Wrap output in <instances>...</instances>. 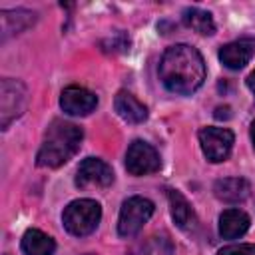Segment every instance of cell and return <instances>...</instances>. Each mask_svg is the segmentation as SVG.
Returning <instances> with one entry per match:
<instances>
[{"label": "cell", "mask_w": 255, "mask_h": 255, "mask_svg": "<svg viewBox=\"0 0 255 255\" xmlns=\"http://www.w3.org/2000/svg\"><path fill=\"white\" fill-rule=\"evenodd\" d=\"M100 219H102V207L94 199H76L62 213L64 227L68 229V233L76 237H86L92 231H96Z\"/></svg>", "instance_id": "obj_3"}, {"label": "cell", "mask_w": 255, "mask_h": 255, "mask_svg": "<svg viewBox=\"0 0 255 255\" xmlns=\"http://www.w3.org/2000/svg\"><path fill=\"white\" fill-rule=\"evenodd\" d=\"M217 255H255V245H253V243L229 245V247H223Z\"/></svg>", "instance_id": "obj_20"}, {"label": "cell", "mask_w": 255, "mask_h": 255, "mask_svg": "<svg viewBox=\"0 0 255 255\" xmlns=\"http://www.w3.org/2000/svg\"><path fill=\"white\" fill-rule=\"evenodd\" d=\"M153 215V203L141 195H133L124 201L118 219V233L122 237H133L141 231L147 219Z\"/></svg>", "instance_id": "obj_5"}, {"label": "cell", "mask_w": 255, "mask_h": 255, "mask_svg": "<svg viewBox=\"0 0 255 255\" xmlns=\"http://www.w3.org/2000/svg\"><path fill=\"white\" fill-rule=\"evenodd\" d=\"M112 183H114L112 167L98 157H86L76 171L78 187H108Z\"/></svg>", "instance_id": "obj_8"}, {"label": "cell", "mask_w": 255, "mask_h": 255, "mask_svg": "<svg viewBox=\"0 0 255 255\" xmlns=\"http://www.w3.org/2000/svg\"><path fill=\"white\" fill-rule=\"evenodd\" d=\"M161 165L159 153L155 151V147H151L149 143L135 139L129 143L128 153H126V169L131 175H147L157 171Z\"/></svg>", "instance_id": "obj_7"}, {"label": "cell", "mask_w": 255, "mask_h": 255, "mask_svg": "<svg viewBox=\"0 0 255 255\" xmlns=\"http://www.w3.org/2000/svg\"><path fill=\"white\" fill-rule=\"evenodd\" d=\"M6 255H10V253H6Z\"/></svg>", "instance_id": "obj_24"}, {"label": "cell", "mask_w": 255, "mask_h": 255, "mask_svg": "<svg viewBox=\"0 0 255 255\" xmlns=\"http://www.w3.org/2000/svg\"><path fill=\"white\" fill-rule=\"evenodd\" d=\"M183 24L191 30H195L197 34H203V36H211L215 32V22L211 18L209 12L205 10H199V8H185L183 14Z\"/></svg>", "instance_id": "obj_18"}, {"label": "cell", "mask_w": 255, "mask_h": 255, "mask_svg": "<svg viewBox=\"0 0 255 255\" xmlns=\"http://www.w3.org/2000/svg\"><path fill=\"white\" fill-rule=\"evenodd\" d=\"M215 118H217V120H229V118H231V108H229V106H219V108H215Z\"/></svg>", "instance_id": "obj_21"}, {"label": "cell", "mask_w": 255, "mask_h": 255, "mask_svg": "<svg viewBox=\"0 0 255 255\" xmlns=\"http://www.w3.org/2000/svg\"><path fill=\"white\" fill-rule=\"evenodd\" d=\"M82 139H84V131L80 126L64 120H54L44 133V141L36 155V163L40 167L64 165L80 149Z\"/></svg>", "instance_id": "obj_2"}, {"label": "cell", "mask_w": 255, "mask_h": 255, "mask_svg": "<svg viewBox=\"0 0 255 255\" xmlns=\"http://www.w3.org/2000/svg\"><path fill=\"white\" fill-rule=\"evenodd\" d=\"M247 88H249V90L255 94V70H253V72L247 76Z\"/></svg>", "instance_id": "obj_22"}, {"label": "cell", "mask_w": 255, "mask_h": 255, "mask_svg": "<svg viewBox=\"0 0 255 255\" xmlns=\"http://www.w3.org/2000/svg\"><path fill=\"white\" fill-rule=\"evenodd\" d=\"M129 48V38L124 32H118L106 40H102V50L104 52H126Z\"/></svg>", "instance_id": "obj_19"}, {"label": "cell", "mask_w": 255, "mask_h": 255, "mask_svg": "<svg viewBox=\"0 0 255 255\" xmlns=\"http://www.w3.org/2000/svg\"><path fill=\"white\" fill-rule=\"evenodd\" d=\"M114 108L118 116L129 124H141L147 120V108L129 92H118L114 100Z\"/></svg>", "instance_id": "obj_13"}, {"label": "cell", "mask_w": 255, "mask_h": 255, "mask_svg": "<svg viewBox=\"0 0 255 255\" xmlns=\"http://www.w3.org/2000/svg\"><path fill=\"white\" fill-rule=\"evenodd\" d=\"M213 191H215V197L225 203H241L249 197L251 185L243 177H223L215 181Z\"/></svg>", "instance_id": "obj_11"}, {"label": "cell", "mask_w": 255, "mask_h": 255, "mask_svg": "<svg viewBox=\"0 0 255 255\" xmlns=\"http://www.w3.org/2000/svg\"><path fill=\"white\" fill-rule=\"evenodd\" d=\"M199 143L205 157L213 163H219L229 157L233 147V131L227 128H203L199 131Z\"/></svg>", "instance_id": "obj_6"}, {"label": "cell", "mask_w": 255, "mask_h": 255, "mask_svg": "<svg viewBox=\"0 0 255 255\" xmlns=\"http://www.w3.org/2000/svg\"><path fill=\"white\" fill-rule=\"evenodd\" d=\"M98 106V98L80 86H70L60 96V108L70 116H88Z\"/></svg>", "instance_id": "obj_9"}, {"label": "cell", "mask_w": 255, "mask_h": 255, "mask_svg": "<svg viewBox=\"0 0 255 255\" xmlns=\"http://www.w3.org/2000/svg\"><path fill=\"white\" fill-rule=\"evenodd\" d=\"M128 255H173V243L167 235H149L137 241Z\"/></svg>", "instance_id": "obj_17"}, {"label": "cell", "mask_w": 255, "mask_h": 255, "mask_svg": "<svg viewBox=\"0 0 255 255\" xmlns=\"http://www.w3.org/2000/svg\"><path fill=\"white\" fill-rule=\"evenodd\" d=\"M22 251L26 255H54L56 243L40 229H28L22 237Z\"/></svg>", "instance_id": "obj_16"}, {"label": "cell", "mask_w": 255, "mask_h": 255, "mask_svg": "<svg viewBox=\"0 0 255 255\" xmlns=\"http://www.w3.org/2000/svg\"><path fill=\"white\" fill-rule=\"evenodd\" d=\"M159 80L173 94H193L205 80L203 56L187 44H175L167 48L159 62Z\"/></svg>", "instance_id": "obj_1"}, {"label": "cell", "mask_w": 255, "mask_h": 255, "mask_svg": "<svg viewBox=\"0 0 255 255\" xmlns=\"http://www.w3.org/2000/svg\"><path fill=\"white\" fill-rule=\"evenodd\" d=\"M167 199H169V209H171V217H173L175 225L183 231H193L197 227V217H195V211L189 205V201L177 189H169Z\"/></svg>", "instance_id": "obj_12"}, {"label": "cell", "mask_w": 255, "mask_h": 255, "mask_svg": "<svg viewBox=\"0 0 255 255\" xmlns=\"http://www.w3.org/2000/svg\"><path fill=\"white\" fill-rule=\"evenodd\" d=\"M255 56V38H239L235 42H229L221 46L219 60L229 70H239Z\"/></svg>", "instance_id": "obj_10"}, {"label": "cell", "mask_w": 255, "mask_h": 255, "mask_svg": "<svg viewBox=\"0 0 255 255\" xmlns=\"http://www.w3.org/2000/svg\"><path fill=\"white\" fill-rule=\"evenodd\" d=\"M28 104L26 86L20 80L4 78L0 82V128L6 129L16 118H20Z\"/></svg>", "instance_id": "obj_4"}, {"label": "cell", "mask_w": 255, "mask_h": 255, "mask_svg": "<svg viewBox=\"0 0 255 255\" xmlns=\"http://www.w3.org/2000/svg\"><path fill=\"white\" fill-rule=\"evenodd\" d=\"M0 22H2V38L20 34L28 30L36 22V12L16 8V10H2L0 12Z\"/></svg>", "instance_id": "obj_15"}, {"label": "cell", "mask_w": 255, "mask_h": 255, "mask_svg": "<svg viewBox=\"0 0 255 255\" xmlns=\"http://www.w3.org/2000/svg\"><path fill=\"white\" fill-rule=\"evenodd\" d=\"M249 215L241 209H225L219 215V235L223 239H237L249 229Z\"/></svg>", "instance_id": "obj_14"}, {"label": "cell", "mask_w": 255, "mask_h": 255, "mask_svg": "<svg viewBox=\"0 0 255 255\" xmlns=\"http://www.w3.org/2000/svg\"><path fill=\"white\" fill-rule=\"evenodd\" d=\"M249 133H251V141H253V147H255V122L251 124V131Z\"/></svg>", "instance_id": "obj_23"}]
</instances>
